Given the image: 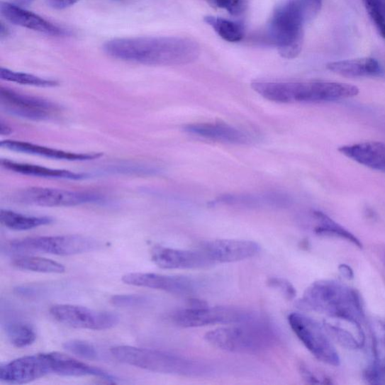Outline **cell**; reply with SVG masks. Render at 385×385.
Returning a JSON list of instances; mask_svg holds the SVG:
<instances>
[{
	"label": "cell",
	"instance_id": "cell-38",
	"mask_svg": "<svg viewBox=\"0 0 385 385\" xmlns=\"http://www.w3.org/2000/svg\"><path fill=\"white\" fill-rule=\"evenodd\" d=\"M365 7H374L385 14V0H363Z\"/></svg>",
	"mask_w": 385,
	"mask_h": 385
},
{
	"label": "cell",
	"instance_id": "cell-41",
	"mask_svg": "<svg viewBox=\"0 0 385 385\" xmlns=\"http://www.w3.org/2000/svg\"><path fill=\"white\" fill-rule=\"evenodd\" d=\"M11 133V129L8 124L5 123L3 120L0 121V134L6 135Z\"/></svg>",
	"mask_w": 385,
	"mask_h": 385
},
{
	"label": "cell",
	"instance_id": "cell-7",
	"mask_svg": "<svg viewBox=\"0 0 385 385\" xmlns=\"http://www.w3.org/2000/svg\"><path fill=\"white\" fill-rule=\"evenodd\" d=\"M258 315L250 309L231 306H194L174 313L172 320L182 328L230 325L250 320Z\"/></svg>",
	"mask_w": 385,
	"mask_h": 385
},
{
	"label": "cell",
	"instance_id": "cell-6",
	"mask_svg": "<svg viewBox=\"0 0 385 385\" xmlns=\"http://www.w3.org/2000/svg\"><path fill=\"white\" fill-rule=\"evenodd\" d=\"M305 22L301 0H289L275 11L269 25V35L282 57L293 59L301 52Z\"/></svg>",
	"mask_w": 385,
	"mask_h": 385
},
{
	"label": "cell",
	"instance_id": "cell-1",
	"mask_svg": "<svg viewBox=\"0 0 385 385\" xmlns=\"http://www.w3.org/2000/svg\"><path fill=\"white\" fill-rule=\"evenodd\" d=\"M104 50L113 58L150 66L189 65L201 55L200 45L182 37L115 39L107 42Z\"/></svg>",
	"mask_w": 385,
	"mask_h": 385
},
{
	"label": "cell",
	"instance_id": "cell-30",
	"mask_svg": "<svg viewBox=\"0 0 385 385\" xmlns=\"http://www.w3.org/2000/svg\"><path fill=\"white\" fill-rule=\"evenodd\" d=\"M0 79L21 84L43 87V88H50L58 84L57 82L54 80L43 79L28 73L11 71L3 67L0 69Z\"/></svg>",
	"mask_w": 385,
	"mask_h": 385
},
{
	"label": "cell",
	"instance_id": "cell-3",
	"mask_svg": "<svg viewBox=\"0 0 385 385\" xmlns=\"http://www.w3.org/2000/svg\"><path fill=\"white\" fill-rule=\"evenodd\" d=\"M252 89L268 101L279 104H318L342 101L359 94L357 87L333 82H255Z\"/></svg>",
	"mask_w": 385,
	"mask_h": 385
},
{
	"label": "cell",
	"instance_id": "cell-2",
	"mask_svg": "<svg viewBox=\"0 0 385 385\" xmlns=\"http://www.w3.org/2000/svg\"><path fill=\"white\" fill-rule=\"evenodd\" d=\"M300 305L306 309L361 325L365 314L361 295L355 289L333 280H320L306 290Z\"/></svg>",
	"mask_w": 385,
	"mask_h": 385
},
{
	"label": "cell",
	"instance_id": "cell-18",
	"mask_svg": "<svg viewBox=\"0 0 385 385\" xmlns=\"http://www.w3.org/2000/svg\"><path fill=\"white\" fill-rule=\"evenodd\" d=\"M339 152L359 164L385 173V143L381 142H364L344 145Z\"/></svg>",
	"mask_w": 385,
	"mask_h": 385
},
{
	"label": "cell",
	"instance_id": "cell-20",
	"mask_svg": "<svg viewBox=\"0 0 385 385\" xmlns=\"http://www.w3.org/2000/svg\"><path fill=\"white\" fill-rule=\"evenodd\" d=\"M1 146L9 149V150L16 152L69 161L93 160L103 156L102 153H76L66 152L59 150V149L56 148L17 140H4L1 142Z\"/></svg>",
	"mask_w": 385,
	"mask_h": 385
},
{
	"label": "cell",
	"instance_id": "cell-23",
	"mask_svg": "<svg viewBox=\"0 0 385 385\" xmlns=\"http://www.w3.org/2000/svg\"><path fill=\"white\" fill-rule=\"evenodd\" d=\"M1 165L7 170L22 174V175L49 179L81 180L86 177L84 174L65 169H56L38 165L22 164L15 161L2 160Z\"/></svg>",
	"mask_w": 385,
	"mask_h": 385
},
{
	"label": "cell",
	"instance_id": "cell-37",
	"mask_svg": "<svg viewBox=\"0 0 385 385\" xmlns=\"http://www.w3.org/2000/svg\"><path fill=\"white\" fill-rule=\"evenodd\" d=\"M79 0H48L50 6L55 9H65L77 4Z\"/></svg>",
	"mask_w": 385,
	"mask_h": 385
},
{
	"label": "cell",
	"instance_id": "cell-12",
	"mask_svg": "<svg viewBox=\"0 0 385 385\" xmlns=\"http://www.w3.org/2000/svg\"><path fill=\"white\" fill-rule=\"evenodd\" d=\"M21 203L43 207H68L102 201L101 195L90 192L32 187L16 195Z\"/></svg>",
	"mask_w": 385,
	"mask_h": 385
},
{
	"label": "cell",
	"instance_id": "cell-39",
	"mask_svg": "<svg viewBox=\"0 0 385 385\" xmlns=\"http://www.w3.org/2000/svg\"><path fill=\"white\" fill-rule=\"evenodd\" d=\"M340 270L342 274L347 279L353 278V271L352 269L345 264H342L340 267Z\"/></svg>",
	"mask_w": 385,
	"mask_h": 385
},
{
	"label": "cell",
	"instance_id": "cell-10",
	"mask_svg": "<svg viewBox=\"0 0 385 385\" xmlns=\"http://www.w3.org/2000/svg\"><path fill=\"white\" fill-rule=\"evenodd\" d=\"M0 105L7 113L33 121H45L57 116L60 108L48 99L21 94L7 88L0 89Z\"/></svg>",
	"mask_w": 385,
	"mask_h": 385
},
{
	"label": "cell",
	"instance_id": "cell-8",
	"mask_svg": "<svg viewBox=\"0 0 385 385\" xmlns=\"http://www.w3.org/2000/svg\"><path fill=\"white\" fill-rule=\"evenodd\" d=\"M288 320L297 338L318 361L333 367L340 365L339 354L324 325L298 313H291Z\"/></svg>",
	"mask_w": 385,
	"mask_h": 385
},
{
	"label": "cell",
	"instance_id": "cell-40",
	"mask_svg": "<svg viewBox=\"0 0 385 385\" xmlns=\"http://www.w3.org/2000/svg\"><path fill=\"white\" fill-rule=\"evenodd\" d=\"M33 2L34 0H13L12 4L23 8L31 5Z\"/></svg>",
	"mask_w": 385,
	"mask_h": 385
},
{
	"label": "cell",
	"instance_id": "cell-21",
	"mask_svg": "<svg viewBox=\"0 0 385 385\" xmlns=\"http://www.w3.org/2000/svg\"><path fill=\"white\" fill-rule=\"evenodd\" d=\"M184 130L209 140L232 144H247L250 141L242 130L221 122L189 124Z\"/></svg>",
	"mask_w": 385,
	"mask_h": 385
},
{
	"label": "cell",
	"instance_id": "cell-42",
	"mask_svg": "<svg viewBox=\"0 0 385 385\" xmlns=\"http://www.w3.org/2000/svg\"><path fill=\"white\" fill-rule=\"evenodd\" d=\"M9 35V30L7 27L5 26L4 23H1V26H0V38L3 40L6 38Z\"/></svg>",
	"mask_w": 385,
	"mask_h": 385
},
{
	"label": "cell",
	"instance_id": "cell-14",
	"mask_svg": "<svg viewBox=\"0 0 385 385\" xmlns=\"http://www.w3.org/2000/svg\"><path fill=\"white\" fill-rule=\"evenodd\" d=\"M122 281L133 286L163 291L179 296L194 294L198 289V283L191 278L156 273H128L122 277Z\"/></svg>",
	"mask_w": 385,
	"mask_h": 385
},
{
	"label": "cell",
	"instance_id": "cell-25",
	"mask_svg": "<svg viewBox=\"0 0 385 385\" xmlns=\"http://www.w3.org/2000/svg\"><path fill=\"white\" fill-rule=\"evenodd\" d=\"M316 221L314 231L320 235H326V237L339 238L347 242L362 247V243L354 234L340 225L338 223L334 221L326 214L316 211L313 213Z\"/></svg>",
	"mask_w": 385,
	"mask_h": 385
},
{
	"label": "cell",
	"instance_id": "cell-26",
	"mask_svg": "<svg viewBox=\"0 0 385 385\" xmlns=\"http://www.w3.org/2000/svg\"><path fill=\"white\" fill-rule=\"evenodd\" d=\"M337 323L325 322L324 325L331 340L338 342L347 350L361 349L364 344V337L355 335L345 326H342L340 320Z\"/></svg>",
	"mask_w": 385,
	"mask_h": 385
},
{
	"label": "cell",
	"instance_id": "cell-27",
	"mask_svg": "<svg viewBox=\"0 0 385 385\" xmlns=\"http://www.w3.org/2000/svg\"><path fill=\"white\" fill-rule=\"evenodd\" d=\"M15 267L21 270H27L41 273H53L60 274L65 272L66 269L55 260L39 257H22L16 258L12 262Z\"/></svg>",
	"mask_w": 385,
	"mask_h": 385
},
{
	"label": "cell",
	"instance_id": "cell-31",
	"mask_svg": "<svg viewBox=\"0 0 385 385\" xmlns=\"http://www.w3.org/2000/svg\"><path fill=\"white\" fill-rule=\"evenodd\" d=\"M65 350L71 354L89 361H97L99 355L91 343L82 340H70L64 344Z\"/></svg>",
	"mask_w": 385,
	"mask_h": 385
},
{
	"label": "cell",
	"instance_id": "cell-22",
	"mask_svg": "<svg viewBox=\"0 0 385 385\" xmlns=\"http://www.w3.org/2000/svg\"><path fill=\"white\" fill-rule=\"evenodd\" d=\"M327 67L330 71L347 78L374 77L383 73L379 61L372 57L332 62Z\"/></svg>",
	"mask_w": 385,
	"mask_h": 385
},
{
	"label": "cell",
	"instance_id": "cell-24",
	"mask_svg": "<svg viewBox=\"0 0 385 385\" xmlns=\"http://www.w3.org/2000/svg\"><path fill=\"white\" fill-rule=\"evenodd\" d=\"M53 219L46 216H30L8 209L0 211V221L6 228L18 231L29 230L50 225Z\"/></svg>",
	"mask_w": 385,
	"mask_h": 385
},
{
	"label": "cell",
	"instance_id": "cell-9",
	"mask_svg": "<svg viewBox=\"0 0 385 385\" xmlns=\"http://www.w3.org/2000/svg\"><path fill=\"white\" fill-rule=\"evenodd\" d=\"M102 244L79 235L30 238L9 244L11 250L18 252H38L59 256H69L99 250Z\"/></svg>",
	"mask_w": 385,
	"mask_h": 385
},
{
	"label": "cell",
	"instance_id": "cell-15",
	"mask_svg": "<svg viewBox=\"0 0 385 385\" xmlns=\"http://www.w3.org/2000/svg\"><path fill=\"white\" fill-rule=\"evenodd\" d=\"M200 248L214 264L242 262L257 256L262 250L258 243L243 240H213Z\"/></svg>",
	"mask_w": 385,
	"mask_h": 385
},
{
	"label": "cell",
	"instance_id": "cell-43",
	"mask_svg": "<svg viewBox=\"0 0 385 385\" xmlns=\"http://www.w3.org/2000/svg\"><path fill=\"white\" fill-rule=\"evenodd\" d=\"M382 260H383L384 264L385 265V252H384V253H383V259Z\"/></svg>",
	"mask_w": 385,
	"mask_h": 385
},
{
	"label": "cell",
	"instance_id": "cell-16",
	"mask_svg": "<svg viewBox=\"0 0 385 385\" xmlns=\"http://www.w3.org/2000/svg\"><path fill=\"white\" fill-rule=\"evenodd\" d=\"M151 254L153 262L166 269H197L215 265L201 248L198 250H181L155 246Z\"/></svg>",
	"mask_w": 385,
	"mask_h": 385
},
{
	"label": "cell",
	"instance_id": "cell-19",
	"mask_svg": "<svg viewBox=\"0 0 385 385\" xmlns=\"http://www.w3.org/2000/svg\"><path fill=\"white\" fill-rule=\"evenodd\" d=\"M51 357L52 374L61 376H94L111 382H116L117 378L109 372L77 361L68 355L58 353H50Z\"/></svg>",
	"mask_w": 385,
	"mask_h": 385
},
{
	"label": "cell",
	"instance_id": "cell-4",
	"mask_svg": "<svg viewBox=\"0 0 385 385\" xmlns=\"http://www.w3.org/2000/svg\"><path fill=\"white\" fill-rule=\"evenodd\" d=\"M205 340L222 351L255 355L272 349L279 338L270 323L257 316L250 320L211 330Z\"/></svg>",
	"mask_w": 385,
	"mask_h": 385
},
{
	"label": "cell",
	"instance_id": "cell-28",
	"mask_svg": "<svg viewBox=\"0 0 385 385\" xmlns=\"http://www.w3.org/2000/svg\"><path fill=\"white\" fill-rule=\"evenodd\" d=\"M205 22L212 27L222 39L230 43H238L243 38V28L240 24L215 16H206Z\"/></svg>",
	"mask_w": 385,
	"mask_h": 385
},
{
	"label": "cell",
	"instance_id": "cell-36",
	"mask_svg": "<svg viewBox=\"0 0 385 385\" xmlns=\"http://www.w3.org/2000/svg\"><path fill=\"white\" fill-rule=\"evenodd\" d=\"M369 16L376 25L382 38L385 40V15L381 11L372 7H366Z\"/></svg>",
	"mask_w": 385,
	"mask_h": 385
},
{
	"label": "cell",
	"instance_id": "cell-11",
	"mask_svg": "<svg viewBox=\"0 0 385 385\" xmlns=\"http://www.w3.org/2000/svg\"><path fill=\"white\" fill-rule=\"evenodd\" d=\"M50 313L61 324L77 329L106 330L115 328L120 320L115 313L74 305L54 306Z\"/></svg>",
	"mask_w": 385,
	"mask_h": 385
},
{
	"label": "cell",
	"instance_id": "cell-13",
	"mask_svg": "<svg viewBox=\"0 0 385 385\" xmlns=\"http://www.w3.org/2000/svg\"><path fill=\"white\" fill-rule=\"evenodd\" d=\"M52 374L50 354L20 357L0 367V381L9 384H22Z\"/></svg>",
	"mask_w": 385,
	"mask_h": 385
},
{
	"label": "cell",
	"instance_id": "cell-34",
	"mask_svg": "<svg viewBox=\"0 0 385 385\" xmlns=\"http://www.w3.org/2000/svg\"><path fill=\"white\" fill-rule=\"evenodd\" d=\"M270 288L275 289L281 292L287 300H293L296 295V291L292 284L282 278H271L268 281Z\"/></svg>",
	"mask_w": 385,
	"mask_h": 385
},
{
	"label": "cell",
	"instance_id": "cell-33",
	"mask_svg": "<svg viewBox=\"0 0 385 385\" xmlns=\"http://www.w3.org/2000/svg\"><path fill=\"white\" fill-rule=\"evenodd\" d=\"M148 302L147 297L142 295H116L111 298V303L116 306L127 307H140Z\"/></svg>",
	"mask_w": 385,
	"mask_h": 385
},
{
	"label": "cell",
	"instance_id": "cell-44",
	"mask_svg": "<svg viewBox=\"0 0 385 385\" xmlns=\"http://www.w3.org/2000/svg\"><path fill=\"white\" fill-rule=\"evenodd\" d=\"M316 1L322 3V0H316Z\"/></svg>",
	"mask_w": 385,
	"mask_h": 385
},
{
	"label": "cell",
	"instance_id": "cell-29",
	"mask_svg": "<svg viewBox=\"0 0 385 385\" xmlns=\"http://www.w3.org/2000/svg\"><path fill=\"white\" fill-rule=\"evenodd\" d=\"M6 333L9 342L17 347L30 346L36 339L34 330L23 323H11L6 325Z\"/></svg>",
	"mask_w": 385,
	"mask_h": 385
},
{
	"label": "cell",
	"instance_id": "cell-17",
	"mask_svg": "<svg viewBox=\"0 0 385 385\" xmlns=\"http://www.w3.org/2000/svg\"><path fill=\"white\" fill-rule=\"evenodd\" d=\"M0 11L5 18L18 26L54 36L67 35V32L52 23L14 4L1 2Z\"/></svg>",
	"mask_w": 385,
	"mask_h": 385
},
{
	"label": "cell",
	"instance_id": "cell-32",
	"mask_svg": "<svg viewBox=\"0 0 385 385\" xmlns=\"http://www.w3.org/2000/svg\"><path fill=\"white\" fill-rule=\"evenodd\" d=\"M210 4L226 9L232 16H240L250 6L251 0H207Z\"/></svg>",
	"mask_w": 385,
	"mask_h": 385
},
{
	"label": "cell",
	"instance_id": "cell-35",
	"mask_svg": "<svg viewBox=\"0 0 385 385\" xmlns=\"http://www.w3.org/2000/svg\"><path fill=\"white\" fill-rule=\"evenodd\" d=\"M299 369L303 379L309 384H331L328 379L316 374L305 364H301Z\"/></svg>",
	"mask_w": 385,
	"mask_h": 385
},
{
	"label": "cell",
	"instance_id": "cell-5",
	"mask_svg": "<svg viewBox=\"0 0 385 385\" xmlns=\"http://www.w3.org/2000/svg\"><path fill=\"white\" fill-rule=\"evenodd\" d=\"M111 353L121 363L157 374L197 377L208 376L213 371L208 364L194 359L143 347L116 346L111 347Z\"/></svg>",
	"mask_w": 385,
	"mask_h": 385
}]
</instances>
